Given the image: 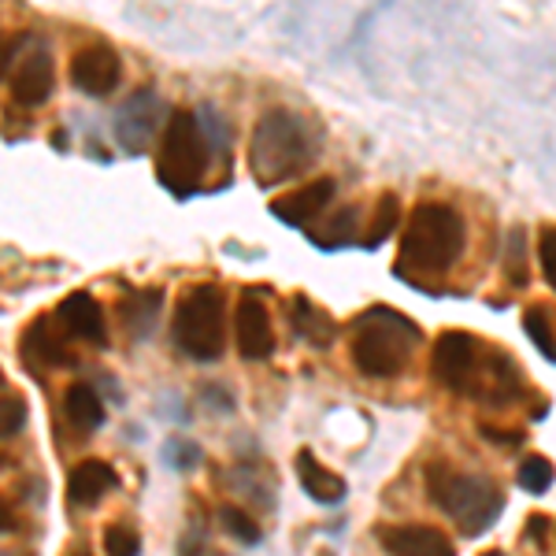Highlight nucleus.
Returning <instances> with one entry per match:
<instances>
[{
  "instance_id": "obj_28",
  "label": "nucleus",
  "mask_w": 556,
  "mask_h": 556,
  "mask_svg": "<svg viewBox=\"0 0 556 556\" xmlns=\"http://www.w3.org/2000/svg\"><path fill=\"white\" fill-rule=\"evenodd\" d=\"M479 434L486 438V442H501V445H519V438H523V434H516V430L508 434V430H497V427H479Z\"/></svg>"
},
{
  "instance_id": "obj_31",
  "label": "nucleus",
  "mask_w": 556,
  "mask_h": 556,
  "mask_svg": "<svg viewBox=\"0 0 556 556\" xmlns=\"http://www.w3.org/2000/svg\"><path fill=\"white\" fill-rule=\"evenodd\" d=\"M319 556H334V553H319Z\"/></svg>"
},
{
  "instance_id": "obj_20",
  "label": "nucleus",
  "mask_w": 556,
  "mask_h": 556,
  "mask_svg": "<svg viewBox=\"0 0 556 556\" xmlns=\"http://www.w3.org/2000/svg\"><path fill=\"white\" fill-rule=\"evenodd\" d=\"M356 223H361V208H353V204H349V208H342L338 215H330V223L308 230V235H312V241H316L319 249H338V245H345V241H353Z\"/></svg>"
},
{
  "instance_id": "obj_4",
  "label": "nucleus",
  "mask_w": 556,
  "mask_h": 556,
  "mask_svg": "<svg viewBox=\"0 0 556 556\" xmlns=\"http://www.w3.org/2000/svg\"><path fill=\"white\" fill-rule=\"evenodd\" d=\"M212 160V141L204 138V123L190 108H175L164 123V138L156 152V178L175 197H190L204 182Z\"/></svg>"
},
{
  "instance_id": "obj_17",
  "label": "nucleus",
  "mask_w": 556,
  "mask_h": 556,
  "mask_svg": "<svg viewBox=\"0 0 556 556\" xmlns=\"http://www.w3.org/2000/svg\"><path fill=\"white\" fill-rule=\"evenodd\" d=\"M23 353H26V361H34V364H49V367H67L71 364L64 338H60L45 319H38L30 330H26Z\"/></svg>"
},
{
  "instance_id": "obj_13",
  "label": "nucleus",
  "mask_w": 556,
  "mask_h": 556,
  "mask_svg": "<svg viewBox=\"0 0 556 556\" xmlns=\"http://www.w3.org/2000/svg\"><path fill=\"white\" fill-rule=\"evenodd\" d=\"M8 93L15 97V104L23 108H41L52 97V60L45 49H34L30 56L15 67V75H8Z\"/></svg>"
},
{
  "instance_id": "obj_8",
  "label": "nucleus",
  "mask_w": 556,
  "mask_h": 556,
  "mask_svg": "<svg viewBox=\"0 0 556 556\" xmlns=\"http://www.w3.org/2000/svg\"><path fill=\"white\" fill-rule=\"evenodd\" d=\"M123 83V60L112 45H86L71 56V86L83 89L86 97H108Z\"/></svg>"
},
{
  "instance_id": "obj_24",
  "label": "nucleus",
  "mask_w": 556,
  "mask_h": 556,
  "mask_svg": "<svg viewBox=\"0 0 556 556\" xmlns=\"http://www.w3.org/2000/svg\"><path fill=\"white\" fill-rule=\"evenodd\" d=\"M219 523H223V531H227L230 538H238V542H245V545L260 542V527L253 523V516H249L245 508L223 505L219 508Z\"/></svg>"
},
{
  "instance_id": "obj_2",
  "label": "nucleus",
  "mask_w": 556,
  "mask_h": 556,
  "mask_svg": "<svg viewBox=\"0 0 556 556\" xmlns=\"http://www.w3.org/2000/svg\"><path fill=\"white\" fill-rule=\"evenodd\" d=\"M464 253V219L450 204L424 201L408 215L401 235L397 275H427L438 278L460 260Z\"/></svg>"
},
{
  "instance_id": "obj_19",
  "label": "nucleus",
  "mask_w": 556,
  "mask_h": 556,
  "mask_svg": "<svg viewBox=\"0 0 556 556\" xmlns=\"http://www.w3.org/2000/svg\"><path fill=\"white\" fill-rule=\"evenodd\" d=\"M64 416H67V424L75 430H97L104 424V405H101V397H97L93 386H86V382L67 386Z\"/></svg>"
},
{
  "instance_id": "obj_3",
  "label": "nucleus",
  "mask_w": 556,
  "mask_h": 556,
  "mask_svg": "<svg viewBox=\"0 0 556 556\" xmlns=\"http://www.w3.org/2000/svg\"><path fill=\"white\" fill-rule=\"evenodd\" d=\"M416 345H419L416 323L405 319L401 312L375 304L364 316H356L349 356H353L356 371L367 375V379H393V375H401L408 367Z\"/></svg>"
},
{
  "instance_id": "obj_30",
  "label": "nucleus",
  "mask_w": 556,
  "mask_h": 556,
  "mask_svg": "<svg viewBox=\"0 0 556 556\" xmlns=\"http://www.w3.org/2000/svg\"><path fill=\"white\" fill-rule=\"evenodd\" d=\"M482 556H505V553H482Z\"/></svg>"
},
{
  "instance_id": "obj_18",
  "label": "nucleus",
  "mask_w": 556,
  "mask_h": 556,
  "mask_svg": "<svg viewBox=\"0 0 556 556\" xmlns=\"http://www.w3.org/2000/svg\"><path fill=\"white\" fill-rule=\"evenodd\" d=\"M293 330H298L308 345L327 349L330 342H334V334H338V323L330 319L319 304H312L308 298H298V301H293Z\"/></svg>"
},
{
  "instance_id": "obj_29",
  "label": "nucleus",
  "mask_w": 556,
  "mask_h": 556,
  "mask_svg": "<svg viewBox=\"0 0 556 556\" xmlns=\"http://www.w3.org/2000/svg\"><path fill=\"white\" fill-rule=\"evenodd\" d=\"M545 527H549V523H545V516H531V523H527V534H531V542L538 545V549H542V545H545Z\"/></svg>"
},
{
  "instance_id": "obj_14",
  "label": "nucleus",
  "mask_w": 556,
  "mask_h": 556,
  "mask_svg": "<svg viewBox=\"0 0 556 556\" xmlns=\"http://www.w3.org/2000/svg\"><path fill=\"white\" fill-rule=\"evenodd\" d=\"M56 323L64 327V334H71V338H83V342H93V345L108 342L104 312H101V304L89 298V293H71V298L60 301Z\"/></svg>"
},
{
  "instance_id": "obj_27",
  "label": "nucleus",
  "mask_w": 556,
  "mask_h": 556,
  "mask_svg": "<svg viewBox=\"0 0 556 556\" xmlns=\"http://www.w3.org/2000/svg\"><path fill=\"white\" fill-rule=\"evenodd\" d=\"M23 419H26L23 397H20V393L8 390V393H4V438L20 434V430H23Z\"/></svg>"
},
{
  "instance_id": "obj_21",
  "label": "nucleus",
  "mask_w": 556,
  "mask_h": 556,
  "mask_svg": "<svg viewBox=\"0 0 556 556\" xmlns=\"http://www.w3.org/2000/svg\"><path fill=\"white\" fill-rule=\"evenodd\" d=\"M397 223H401V201H397V193H382L379 197V204H375V212H371V227H367V235H364V245L367 249H379L386 238L397 230Z\"/></svg>"
},
{
  "instance_id": "obj_7",
  "label": "nucleus",
  "mask_w": 556,
  "mask_h": 556,
  "mask_svg": "<svg viewBox=\"0 0 556 556\" xmlns=\"http://www.w3.org/2000/svg\"><path fill=\"white\" fill-rule=\"evenodd\" d=\"M482 361L486 356L479 353V342L468 334V330H445L434 342V353H430V367H434V379L445 382L453 393H468L479 382Z\"/></svg>"
},
{
  "instance_id": "obj_5",
  "label": "nucleus",
  "mask_w": 556,
  "mask_h": 556,
  "mask_svg": "<svg viewBox=\"0 0 556 556\" xmlns=\"http://www.w3.org/2000/svg\"><path fill=\"white\" fill-rule=\"evenodd\" d=\"M427 493L445 516L460 527V534H482L497 523L501 508H505V493L493 486L490 479L479 475H456L445 464L427 468Z\"/></svg>"
},
{
  "instance_id": "obj_23",
  "label": "nucleus",
  "mask_w": 556,
  "mask_h": 556,
  "mask_svg": "<svg viewBox=\"0 0 556 556\" xmlns=\"http://www.w3.org/2000/svg\"><path fill=\"white\" fill-rule=\"evenodd\" d=\"M553 479H556V471H553V464L545 460V456H527L523 464H519V475H516V482H519V490H527V493H545L553 486Z\"/></svg>"
},
{
  "instance_id": "obj_25",
  "label": "nucleus",
  "mask_w": 556,
  "mask_h": 556,
  "mask_svg": "<svg viewBox=\"0 0 556 556\" xmlns=\"http://www.w3.org/2000/svg\"><path fill=\"white\" fill-rule=\"evenodd\" d=\"M104 553L108 556H138L141 553V542H138V534H134L130 527L112 523L104 531Z\"/></svg>"
},
{
  "instance_id": "obj_10",
  "label": "nucleus",
  "mask_w": 556,
  "mask_h": 556,
  "mask_svg": "<svg viewBox=\"0 0 556 556\" xmlns=\"http://www.w3.org/2000/svg\"><path fill=\"white\" fill-rule=\"evenodd\" d=\"M235 338H238V353L241 361H267L275 353V327L267 316V304L253 298V293H241L238 312H235Z\"/></svg>"
},
{
  "instance_id": "obj_26",
  "label": "nucleus",
  "mask_w": 556,
  "mask_h": 556,
  "mask_svg": "<svg viewBox=\"0 0 556 556\" xmlns=\"http://www.w3.org/2000/svg\"><path fill=\"white\" fill-rule=\"evenodd\" d=\"M538 260H542V278L549 282V290H556V227H542Z\"/></svg>"
},
{
  "instance_id": "obj_9",
  "label": "nucleus",
  "mask_w": 556,
  "mask_h": 556,
  "mask_svg": "<svg viewBox=\"0 0 556 556\" xmlns=\"http://www.w3.org/2000/svg\"><path fill=\"white\" fill-rule=\"evenodd\" d=\"M160 115H164L160 97L152 93V89H138V93L115 112V138H119V146L134 152V156L146 152L160 130Z\"/></svg>"
},
{
  "instance_id": "obj_15",
  "label": "nucleus",
  "mask_w": 556,
  "mask_h": 556,
  "mask_svg": "<svg viewBox=\"0 0 556 556\" xmlns=\"http://www.w3.org/2000/svg\"><path fill=\"white\" fill-rule=\"evenodd\" d=\"M108 490H115V471L108 468L104 460H83L71 471V482H67L71 505L89 508V505H97Z\"/></svg>"
},
{
  "instance_id": "obj_16",
  "label": "nucleus",
  "mask_w": 556,
  "mask_h": 556,
  "mask_svg": "<svg viewBox=\"0 0 556 556\" xmlns=\"http://www.w3.org/2000/svg\"><path fill=\"white\" fill-rule=\"evenodd\" d=\"M298 475L301 486L312 501H323V505H334V501L345 497V482L338 479L334 471H327L312 453H298Z\"/></svg>"
},
{
  "instance_id": "obj_6",
  "label": "nucleus",
  "mask_w": 556,
  "mask_h": 556,
  "mask_svg": "<svg viewBox=\"0 0 556 556\" xmlns=\"http://www.w3.org/2000/svg\"><path fill=\"white\" fill-rule=\"evenodd\" d=\"M175 345L182 349L190 361L212 364L227 349V330H223V293L215 286H190L182 293L172 319Z\"/></svg>"
},
{
  "instance_id": "obj_22",
  "label": "nucleus",
  "mask_w": 556,
  "mask_h": 556,
  "mask_svg": "<svg viewBox=\"0 0 556 556\" xmlns=\"http://www.w3.org/2000/svg\"><path fill=\"white\" fill-rule=\"evenodd\" d=\"M505 275H508V282L519 286L523 290L527 286V235H523V227H513L508 230V245H505Z\"/></svg>"
},
{
  "instance_id": "obj_11",
  "label": "nucleus",
  "mask_w": 556,
  "mask_h": 556,
  "mask_svg": "<svg viewBox=\"0 0 556 556\" xmlns=\"http://www.w3.org/2000/svg\"><path fill=\"white\" fill-rule=\"evenodd\" d=\"M334 178H316V182L301 186L293 193H282L278 201H271V215L286 227H304V223H316L327 204L334 201Z\"/></svg>"
},
{
  "instance_id": "obj_1",
  "label": "nucleus",
  "mask_w": 556,
  "mask_h": 556,
  "mask_svg": "<svg viewBox=\"0 0 556 556\" xmlns=\"http://www.w3.org/2000/svg\"><path fill=\"white\" fill-rule=\"evenodd\" d=\"M316 138H312L308 119H301L290 108H271L256 119L253 138H249V175L256 186L271 190L290 178L304 175L316 160Z\"/></svg>"
},
{
  "instance_id": "obj_12",
  "label": "nucleus",
  "mask_w": 556,
  "mask_h": 556,
  "mask_svg": "<svg viewBox=\"0 0 556 556\" xmlns=\"http://www.w3.org/2000/svg\"><path fill=\"white\" fill-rule=\"evenodd\" d=\"M379 542L390 556H456L453 542L438 527L405 523V527H379Z\"/></svg>"
}]
</instances>
